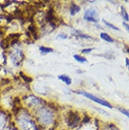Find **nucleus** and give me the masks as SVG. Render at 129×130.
Returning a JSON list of instances; mask_svg holds the SVG:
<instances>
[{
    "mask_svg": "<svg viewBox=\"0 0 129 130\" xmlns=\"http://www.w3.org/2000/svg\"><path fill=\"white\" fill-rule=\"evenodd\" d=\"M102 21H103V23L105 24V25H106V26H108L109 28H112V29L117 30V31H119V30H120L119 27H117V26H114V25H112V24L108 23V22H107V21H106V20H105V19H103V20H102Z\"/></svg>",
    "mask_w": 129,
    "mask_h": 130,
    "instance_id": "dca6fc26",
    "label": "nucleus"
},
{
    "mask_svg": "<svg viewBox=\"0 0 129 130\" xmlns=\"http://www.w3.org/2000/svg\"><path fill=\"white\" fill-rule=\"evenodd\" d=\"M119 110L121 111V112H122L123 114H124L125 116H127V117L129 118V111L128 110H126V109H124V108H122V107H120Z\"/></svg>",
    "mask_w": 129,
    "mask_h": 130,
    "instance_id": "a211bd4d",
    "label": "nucleus"
},
{
    "mask_svg": "<svg viewBox=\"0 0 129 130\" xmlns=\"http://www.w3.org/2000/svg\"><path fill=\"white\" fill-rule=\"evenodd\" d=\"M7 57L14 67H20L25 59V53L19 40H13L7 52Z\"/></svg>",
    "mask_w": 129,
    "mask_h": 130,
    "instance_id": "7ed1b4c3",
    "label": "nucleus"
},
{
    "mask_svg": "<svg viewBox=\"0 0 129 130\" xmlns=\"http://www.w3.org/2000/svg\"><path fill=\"white\" fill-rule=\"evenodd\" d=\"M58 38H60L62 40H65L68 38V35L67 34H64V33H60V34H58Z\"/></svg>",
    "mask_w": 129,
    "mask_h": 130,
    "instance_id": "aec40b11",
    "label": "nucleus"
},
{
    "mask_svg": "<svg viewBox=\"0 0 129 130\" xmlns=\"http://www.w3.org/2000/svg\"><path fill=\"white\" fill-rule=\"evenodd\" d=\"M80 122H81L80 115L76 111L69 110V112L67 114V120H66L68 126L71 127V128H74V127H76L77 125H79Z\"/></svg>",
    "mask_w": 129,
    "mask_h": 130,
    "instance_id": "39448f33",
    "label": "nucleus"
},
{
    "mask_svg": "<svg viewBox=\"0 0 129 130\" xmlns=\"http://www.w3.org/2000/svg\"><path fill=\"white\" fill-rule=\"evenodd\" d=\"M21 102H22V106H24L25 108L28 109L32 113H34L36 110H38L39 108L46 105L45 101L42 100V98L32 94V93H28V94L23 96Z\"/></svg>",
    "mask_w": 129,
    "mask_h": 130,
    "instance_id": "20e7f679",
    "label": "nucleus"
},
{
    "mask_svg": "<svg viewBox=\"0 0 129 130\" xmlns=\"http://www.w3.org/2000/svg\"><path fill=\"white\" fill-rule=\"evenodd\" d=\"M80 7L78 6L77 4L72 2L71 5H70V8H69V12L71 14L72 16H74L75 14H77L79 11H80Z\"/></svg>",
    "mask_w": 129,
    "mask_h": 130,
    "instance_id": "1a4fd4ad",
    "label": "nucleus"
},
{
    "mask_svg": "<svg viewBox=\"0 0 129 130\" xmlns=\"http://www.w3.org/2000/svg\"><path fill=\"white\" fill-rule=\"evenodd\" d=\"M58 79L59 80H61L65 83V84L67 85V86H70L72 84V78L69 76V75H58Z\"/></svg>",
    "mask_w": 129,
    "mask_h": 130,
    "instance_id": "9b49d317",
    "label": "nucleus"
},
{
    "mask_svg": "<svg viewBox=\"0 0 129 130\" xmlns=\"http://www.w3.org/2000/svg\"><path fill=\"white\" fill-rule=\"evenodd\" d=\"M20 75L24 76V78H23V79H24V81H26V83H31V82H32V78L29 77V76H26V75H25V74H24V73H22V72L20 73Z\"/></svg>",
    "mask_w": 129,
    "mask_h": 130,
    "instance_id": "f3484780",
    "label": "nucleus"
},
{
    "mask_svg": "<svg viewBox=\"0 0 129 130\" xmlns=\"http://www.w3.org/2000/svg\"><path fill=\"white\" fill-rule=\"evenodd\" d=\"M123 26L125 27V29L127 30V31H128V32H129V25H128V24L126 23V22H123Z\"/></svg>",
    "mask_w": 129,
    "mask_h": 130,
    "instance_id": "412c9836",
    "label": "nucleus"
},
{
    "mask_svg": "<svg viewBox=\"0 0 129 130\" xmlns=\"http://www.w3.org/2000/svg\"><path fill=\"white\" fill-rule=\"evenodd\" d=\"M74 59L76 60L77 62H81V63H85V62H88L87 59L83 57V56H80V55H74Z\"/></svg>",
    "mask_w": 129,
    "mask_h": 130,
    "instance_id": "4468645a",
    "label": "nucleus"
},
{
    "mask_svg": "<svg viewBox=\"0 0 129 130\" xmlns=\"http://www.w3.org/2000/svg\"><path fill=\"white\" fill-rule=\"evenodd\" d=\"M74 36H75L76 39H86V40H91L92 37L90 35H87L85 33H82L81 31H78V30H74V33H72Z\"/></svg>",
    "mask_w": 129,
    "mask_h": 130,
    "instance_id": "9d476101",
    "label": "nucleus"
},
{
    "mask_svg": "<svg viewBox=\"0 0 129 130\" xmlns=\"http://www.w3.org/2000/svg\"><path fill=\"white\" fill-rule=\"evenodd\" d=\"M54 110H57V108H55L54 107H50V105L46 103V105H44L43 107H42L33 113L36 122L39 124L40 127L48 128L55 124Z\"/></svg>",
    "mask_w": 129,
    "mask_h": 130,
    "instance_id": "f03ea898",
    "label": "nucleus"
},
{
    "mask_svg": "<svg viewBox=\"0 0 129 130\" xmlns=\"http://www.w3.org/2000/svg\"><path fill=\"white\" fill-rule=\"evenodd\" d=\"M11 115L7 112V110L0 108V130H6L11 122Z\"/></svg>",
    "mask_w": 129,
    "mask_h": 130,
    "instance_id": "0eeeda50",
    "label": "nucleus"
},
{
    "mask_svg": "<svg viewBox=\"0 0 129 130\" xmlns=\"http://www.w3.org/2000/svg\"><path fill=\"white\" fill-rule=\"evenodd\" d=\"M39 50H40V52L42 53V55H44V54H48V53L54 52V49L51 48V47H48V46H40Z\"/></svg>",
    "mask_w": 129,
    "mask_h": 130,
    "instance_id": "f8f14e48",
    "label": "nucleus"
},
{
    "mask_svg": "<svg viewBox=\"0 0 129 130\" xmlns=\"http://www.w3.org/2000/svg\"><path fill=\"white\" fill-rule=\"evenodd\" d=\"M12 116L15 126L18 130H40L41 127L37 124L34 114L24 107H17Z\"/></svg>",
    "mask_w": 129,
    "mask_h": 130,
    "instance_id": "f257e3e1",
    "label": "nucleus"
},
{
    "mask_svg": "<svg viewBox=\"0 0 129 130\" xmlns=\"http://www.w3.org/2000/svg\"><path fill=\"white\" fill-rule=\"evenodd\" d=\"M76 93L83 95V96H85V97H87L88 99L93 101V102H95V103H98V104L102 105V106H104V107H108V108H111V107H112L111 104H110V103H108L107 101L104 100V99H102V98L97 97V96H95V95H93V94H91V93H89V92H87V91H76Z\"/></svg>",
    "mask_w": 129,
    "mask_h": 130,
    "instance_id": "423d86ee",
    "label": "nucleus"
},
{
    "mask_svg": "<svg viewBox=\"0 0 129 130\" xmlns=\"http://www.w3.org/2000/svg\"><path fill=\"white\" fill-rule=\"evenodd\" d=\"M94 48H86V49H82L81 50V52L82 54H88V53H90Z\"/></svg>",
    "mask_w": 129,
    "mask_h": 130,
    "instance_id": "6ab92c4d",
    "label": "nucleus"
},
{
    "mask_svg": "<svg viewBox=\"0 0 129 130\" xmlns=\"http://www.w3.org/2000/svg\"><path fill=\"white\" fill-rule=\"evenodd\" d=\"M121 10H121V14H122V17L124 19V21H129V15L127 11H126L125 8L124 7H121Z\"/></svg>",
    "mask_w": 129,
    "mask_h": 130,
    "instance_id": "2eb2a0df",
    "label": "nucleus"
},
{
    "mask_svg": "<svg viewBox=\"0 0 129 130\" xmlns=\"http://www.w3.org/2000/svg\"><path fill=\"white\" fill-rule=\"evenodd\" d=\"M100 38L102 40H104V41L107 42H114V40H113L112 38L107 34V33H105V32L100 33Z\"/></svg>",
    "mask_w": 129,
    "mask_h": 130,
    "instance_id": "ddd939ff",
    "label": "nucleus"
},
{
    "mask_svg": "<svg viewBox=\"0 0 129 130\" xmlns=\"http://www.w3.org/2000/svg\"><path fill=\"white\" fill-rule=\"evenodd\" d=\"M125 62H126V66L128 67V70H129V59H125Z\"/></svg>",
    "mask_w": 129,
    "mask_h": 130,
    "instance_id": "4be33fe9",
    "label": "nucleus"
},
{
    "mask_svg": "<svg viewBox=\"0 0 129 130\" xmlns=\"http://www.w3.org/2000/svg\"><path fill=\"white\" fill-rule=\"evenodd\" d=\"M83 19L88 21V22L97 23L99 21V15H98V12L94 9L87 10H85L84 15H83Z\"/></svg>",
    "mask_w": 129,
    "mask_h": 130,
    "instance_id": "6e6552de",
    "label": "nucleus"
}]
</instances>
